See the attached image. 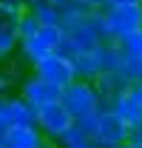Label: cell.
<instances>
[{"label": "cell", "instance_id": "cell-1", "mask_svg": "<svg viewBox=\"0 0 142 148\" xmlns=\"http://www.w3.org/2000/svg\"><path fill=\"white\" fill-rule=\"evenodd\" d=\"M60 29H63V34L68 37L80 51H91L97 46L114 43L111 29H108L102 12H74V14H63Z\"/></svg>", "mask_w": 142, "mask_h": 148}, {"label": "cell", "instance_id": "cell-2", "mask_svg": "<svg viewBox=\"0 0 142 148\" xmlns=\"http://www.w3.org/2000/svg\"><path fill=\"white\" fill-rule=\"evenodd\" d=\"M60 103H63L66 111L74 117V123H80V120H85V117H97L102 108H108V103L97 94L94 83H88V80H74L71 86H66Z\"/></svg>", "mask_w": 142, "mask_h": 148}, {"label": "cell", "instance_id": "cell-3", "mask_svg": "<svg viewBox=\"0 0 142 148\" xmlns=\"http://www.w3.org/2000/svg\"><path fill=\"white\" fill-rule=\"evenodd\" d=\"M60 43H63V29L60 26H40L31 37L20 40L17 60L26 63V66H37L40 60H46L48 54H57Z\"/></svg>", "mask_w": 142, "mask_h": 148}, {"label": "cell", "instance_id": "cell-4", "mask_svg": "<svg viewBox=\"0 0 142 148\" xmlns=\"http://www.w3.org/2000/svg\"><path fill=\"white\" fill-rule=\"evenodd\" d=\"M102 14H105V23L114 40L142 29V3H111Z\"/></svg>", "mask_w": 142, "mask_h": 148}, {"label": "cell", "instance_id": "cell-5", "mask_svg": "<svg viewBox=\"0 0 142 148\" xmlns=\"http://www.w3.org/2000/svg\"><path fill=\"white\" fill-rule=\"evenodd\" d=\"M34 125L43 131L46 140H60L66 131L74 128V117H71L63 103H48L43 108H37V117H34Z\"/></svg>", "mask_w": 142, "mask_h": 148}, {"label": "cell", "instance_id": "cell-6", "mask_svg": "<svg viewBox=\"0 0 142 148\" xmlns=\"http://www.w3.org/2000/svg\"><path fill=\"white\" fill-rule=\"evenodd\" d=\"M31 71L37 77H43L46 83H51L57 88H66L77 80V71H74V63L63 54H48L46 60H40L37 66H31Z\"/></svg>", "mask_w": 142, "mask_h": 148}, {"label": "cell", "instance_id": "cell-7", "mask_svg": "<svg viewBox=\"0 0 142 148\" xmlns=\"http://www.w3.org/2000/svg\"><path fill=\"white\" fill-rule=\"evenodd\" d=\"M17 94L31 106V108H43V106H48V103H60L63 88H57V86H51V83H46L43 77H37V74L31 71L29 77L20 80V91Z\"/></svg>", "mask_w": 142, "mask_h": 148}, {"label": "cell", "instance_id": "cell-8", "mask_svg": "<svg viewBox=\"0 0 142 148\" xmlns=\"http://www.w3.org/2000/svg\"><path fill=\"white\" fill-rule=\"evenodd\" d=\"M128 131L131 128H128L111 108H102L100 114H97V134H94V140H97L102 148L125 145V143H128Z\"/></svg>", "mask_w": 142, "mask_h": 148}, {"label": "cell", "instance_id": "cell-9", "mask_svg": "<svg viewBox=\"0 0 142 148\" xmlns=\"http://www.w3.org/2000/svg\"><path fill=\"white\" fill-rule=\"evenodd\" d=\"M37 108H31L20 94H6L0 100V128H12V125H34Z\"/></svg>", "mask_w": 142, "mask_h": 148}, {"label": "cell", "instance_id": "cell-10", "mask_svg": "<svg viewBox=\"0 0 142 148\" xmlns=\"http://www.w3.org/2000/svg\"><path fill=\"white\" fill-rule=\"evenodd\" d=\"M108 108L114 111V114L122 120L128 128L142 123V106L137 103V97H134V88H125V91H119L114 100H111V103H108Z\"/></svg>", "mask_w": 142, "mask_h": 148}, {"label": "cell", "instance_id": "cell-11", "mask_svg": "<svg viewBox=\"0 0 142 148\" xmlns=\"http://www.w3.org/2000/svg\"><path fill=\"white\" fill-rule=\"evenodd\" d=\"M43 140L46 137L37 125H12L3 134V148H40Z\"/></svg>", "mask_w": 142, "mask_h": 148}, {"label": "cell", "instance_id": "cell-12", "mask_svg": "<svg viewBox=\"0 0 142 148\" xmlns=\"http://www.w3.org/2000/svg\"><path fill=\"white\" fill-rule=\"evenodd\" d=\"M20 49V34L14 29V20H9L0 12V66H9Z\"/></svg>", "mask_w": 142, "mask_h": 148}, {"label": "cell", "instance_id": "cell-13", "mask_svg": "<svg viewBox=\"0 0 142 148\" xmlns=\"http://www.w3.org/2000/svg\"><path fill=\"white\" fill-rule=\"evenodd\" d=\"M94 83V88H97V94L105 100V103H111L114 97L119 91H125V88H131V83L125 80L119 71H111V74H100V77H94L91 80Z\"/></svg>", "mask_w": 142, "mask_h": 148}, {"label": "cell", "instance_id": "cell-14", "mask_svg": "<svg viewBox=\"0 0 142 148\" xmlns=\"http://www.w3.org/2000/svg\"><path fill=\"white\" fill-rule=\"evenodd\" d=\"M114 43H117V49L122 51V57H128V60H142V29L117 37Z\"/></svg>", "mask_w": 142, "mask_h": 148}, {"label": "cell", "instance_id": "cell-15", "mask_svg": "<svg viewBox=\"0 0 142 148\" xmlns=\"http://www.w3.org/2000/svg\"><path fill=\"white\" fill-rule=\"evenodd\" d=\"M57 145L60 148H102L94 137H88L85 131H80L77 125H74L71 131H66V134L57 140Z\"/></svg>", "mask_w": 142, "mask_h": 148}, {"label": "cell", "instance_id": "cell-16", "mask_svg": "<svg viewBox=\"0 0 142 148\" xmlns=\"http://www.w3.org/2000/svg\"><path fill=\"white\" fill-rule=\"evenodd\" d=\"M14 29H17L20 40H26V37H31L40 29V20H37V14L31 12V9H23L17 14V20H14Z\"/></svg>", "mask_w": 142, "mask_h": 148}, {"label": "cell", "instance_id": "cell-17", "mask_svg": "<svg viewBox=\"0 0 142 148\" xmlns=\"http://www.w3.org/2000/svg\"><path fill=\"white\" fill-rule=\"evenodd\" d=\"M31 12L37 14L40 26H60V23H63V14L54 9L51 3H40V6H37V9H31Z\"/></svg>", "mask_w": 142, "mask_h": 148}, {"label": "cell", "instance_id": "cell-18", "mask_svg": "<svg viewBox=\"0 0 142 148\" xmlns=\"http://www.w3.org/2000/svg\"><path fill=\"white\" fill-rule=\"evenodd\" d=\"M54 9L60 12V14H74V12H88L80 0H48Z\"/></svg>", "mask_w": 142, "mask_h": 148}, {"label": "cell", "instance_id": "cell-19", "mask_svg": "<svg viewBox=\"0 0 142 148\" xmlns=\"http://www.w3.org/2000/svg\"><path fill=\"white\" fill-rule=\"evenodd\" d=\"M88 12H105L108 6H111V0H80Z\"/></svg>", "mask_w": 142, "mask_h": 148}, {"label": "cell", "instance_id": "cell-20", "mask_svg": "<svg viewBox=\"0 0 142 148\" xmlns=\"http://www.w3.org/2000/svg\"><path fill=\"white\" fill-rule=\"evenodd\" d=\"M128 145H142V123L139 125H131V131H128Z\"/></svg>", "mask_w": 142, "mask_h": 148}, {"label": "cell", "instance_id": "cell-21", "mask_svg": "<svg viewBox=\"0 0 142 148\" xmlns=\"http://www.w3.org/2000/svg\"><path fill=\"white\" fill-rule=\"evenodd\" d=\"M131 88H134V97H137V103L142 106V83H134Z\"/></svg>", "mask_w": 142, "mask_h": 148}, {"label": "cell", "instance_id": "cell-22", "mask_svg": "<svg viewBox=\"0 0 142 148\" xmlns=\"http://www.w3.org/2000/svg\"><path fill=\"white\" fill-rule=\"evenodd\" d=\"M40 3H48V0H23V6H26V9H37Z\"/></svg>", "mask_w": 142, "mask_h": 148}, {"label": "cell", "instance_id": "cell-23", "mask_svg": "<svg viewBox=\"0 0 142 148\" xmlns=\"http://www.w3.org/2000/svg\"><path fill=\"white\" fill-rule=\"evenodd\" d=\"M40 148H60V145H57L54 140H43V145H40Z\"/></svg>", "mask_w": 142, "mask_h": 148}, {"label": "cell", "instance_id": "cell-24", "mask_svg": "<svg viewBox=\"0 0 142 148\" xmlns=\"http://www.w3.org/2000/svg\"><path fill=\"white\" fill-rule=\"evenodd\" d=\"M111 3H142V0H111Z\"/></svg>", "mask_w": 142, "mask_h": 148}, {"label": "cell", "instance_id": "cell-25", "mask_svg": "<svg viewBox=\"0 0 142 148\" xmlns=\"http://www.w3.org/2000/svg\"><path fill=\"white\" fill-rule=\"evenodd\" d=\"M3 134H6V128H0V145H3Z\"/></svg>", "mask_w": 142, "mask_h": 148}, {"label": "cell", "instance_id": "cell-26", "mask_svg": "<svg viewBox=\"0 0 142 148\" xmlns=\"http://www.w3.org/2000/svg\"><path fill=\"white\" fill-rule=\"evenodd\" d=\"M114 148H128V143H125V145H114Z\"/></svg>", "mask_w": 142, "mask_h": 148}, {"label": "cell", "instance_id": "cell-27", "mask_svg": "<svg viewBox=\"0 0 142 148\" xmlns=\"http://www.w3.org/2000/svg\"><path fill=\"white\" fill-rule=\"evenodd\" d=\"M128 148H142V145H128Z\"/></svg>", "mask_w": 142, "mask_h": 148}, {"label": "cell", "instance_id": "cell-28", "mask_svg": "<svg viewBox=\"0 0 142 148\" xmlns=\"http://www.w3.org/2000/svg\"><path fill=\"white\" fill-rule=\"evenodd\" d=\"M139 83H142V77H139Z\"/></svg>", "mask_w": 142, "mask_h": 148}, {"label": "cell", "instance_id": "cell-29", "mask_svg": "<svg viewBox=\"0 0 142 148\" xmlns=\"http://www.w3.org/2000/svg\"><path fill=\"white\" fill-rule=\"evenodd\" d=\"M0 100H3V97H0Z\"/></svg>", "mask_w": 142, "mask_h": 148}, {"label": "cell", "instance_id": "cell-30", "mask_svg": "<svg viewBox=\"0 0 142 148\" xmlns=\"http://www.w3.org/2000/svg\"><path fill=\"white\" fill-rule=\"evenodd\" d=\"M0 148H3V145H0Z\"/></svg>", "mask_w": 142, "mask_h": 148}]
</instances>
